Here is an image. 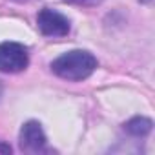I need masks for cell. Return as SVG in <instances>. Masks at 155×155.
Returning a JSON list of instances; mask_svg holds the SVG:
<instances>
[{
	"label": "cell",
	"mask_w": 155,
	"mask_h": 155,
	"mask_svg": "<svg viewBox=\"0 0 155 155\" xmlns=\"http://www.w3.org/2000/svg\"><path fill=\"white\" fill-rule=\"evenodd\" d=\"M68 2H71V4H81V6H97V4L102 2V0H68Z\"/></svg>",
	"instance_id": "obj_6"
},
{
	"label": "cell",
	"mask_w": 155,
	"mask_h": 155,
	"mask_svg": "<svg viewBox=\"0 0 155 155\" xmlns=\"http://www.w3.org/2000/svg\"><path fill=\"white\" fill-rule=\"evenodd\" d=\"M97 69V58L86 49H73L51 62V71L64 81H84Z\"/></svg>",
	"instance_id": "obj_1"
},
{
	"label": "cell",
	"mask_w": 155,
	"mask_h": 155,
	"mask_svg": "<svg viewBox=\"0 0 155 155\" xmlns=\"http://www.w3.org/2000/svg\"><path fill=\"white\" fill-rule=\"evenodd\" d=\"M20 150L29 153H42L48 151V139L42 126L37 120H28L20 130Z\"/></svg>",
	"instance_id": "obj_4"
},
{
	"label": "cell",
	"mask_w": 155,
	"mask_h": 155,
	"mask_svg": "<svg viewBox=\"0 0 155 155\" xmlns=\"http://www.w3.org/2000/svg\"><path fill=\"white\" fill-rule=\"evenodd\" d=\"M0 151H2V153H11V146H8V144H0Z\"/></svg>",
	"instance_id": "obj_7"
},
{
	"label": "cell",
	"mask_w": 155,
	"mask_h": 155,
	"mask_svg": "<svg viewBox=\"0 0 155 155\" xmlns=\"http://www.w3.org/2000/svg\"><path fill=\"white\" fill-rule=\"evenodd\" d=\"M2 90H4V88H2V82H0V97H2Z\"/></svg>",
	"instance_id": "obj_9"
},
{
	"label": "cell",
	"mask_w": 155,
	"mask_h": 155,
	"mask_svg": "<svg viewBox=\"0 0 155 155\" xmlns=\"http://www.w3.org/2000/svg\"><path fill=\"white\" fill-rule=\"evenodd\" d=\"M29 64L28 48L18 42H2L0 44V71L2 73H18L24 71Z\"/></svg>",
	"instance_id": "obj_2"
},
{
	"label": "cell",
	"mask_w": 155,
	"mask_h": 155,
	"mask_svg": "<svg viewBox=\"0 0 155 155\" xmlns=\"http://www.w3.org/2000/svg\"><path fill=\"white\" fill-rule=\"evenodd\" d=\"M153 128V122L146 117H133L124 124L126 133H130L131 137H146Z\"/></svg>",
	"instance_id": "obj_5"
},
{
	"label": "cell",
	"mask_w": 155,
	"mask_h": 155,
	"mask_svg": "<svg viewBox=\"0 0 155 155\" xmlns=\"http://www.w3.org/2000/svg\"><path fill=\"white\" fill-rule=\"evenodd\" d=\"M37 26L42 35L46 37H66L69 33V20L49 8H44L37 15Z\"/></svg>",
	"instance_id": "obj_3"
},
{
	"label": "cell",
	"mask_w": 155,
	"mask_h": 155,
	"mask_svg": "<svg viewBox=\"0 0 155 155\" xmlns=\"http://www.w3.org/2000/svg\"><path fill=\"white\" fill-rule=\"evenodd\" d=\"M139 2H140V4H151L153 0H139Z\"/></svg>",
	"instance_id": "obj_8"
}]
</instances>
